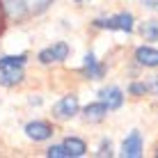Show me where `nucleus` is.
I'll use <instances>...</instances> for the list:
<instances>
[{"mask_svg": "<svg viewBox=\"0 0 158 158\" xmlns=\"http://www.w3.org/2000/svg\"><path fill=\"white\" fill-rule=\"evenodd\" d=\"M28 55H5L0 57V85L14 87L23 80V67Z\"/></svg>", "mask_w": 158, "mask_h": 158, "instance_id": "nucleus-1", "label": "nucleus"}, {"mask_svg": "<svg viewBox=\"0 0 158 158\" xmlns=\"http://www.w3.org/2000/svg\"><path fill=\"white\" fill-rule=\"evenodd\" d=\"M94 25H96V28H108V30L131 32V30H133V16H131V14H117V16H110V19H96Z\"/></svg>", "mask_w": 158, "mask_h": 158, "instance_id": "nucleus-2", "label": "nucleus"}, {"mask_svg": "<svg viewBox=\"0 0 158 158\" xmlns=\"http://www.w3.org/2000/svg\"><path fill=\"white\" fill-rule=\"evenodd\" d=\"M80 103H78V96L69 94V96H62L55 106H53V117L57 119H71L76 112H78Z\"/></svg>", "mask_w": 158, "mask_h": 158, "instance_id": "nucleus-3", "label": "nucleus"}, {"mask_svg": "<svg viewBox=\"0 0 158 158\" xmlns=\"http://www.w3.org/2000/svg\"><path fill=\"white\" fill-rule=\"evenodd\" d=\"M69 55V46L64 41H57L53 44V46L44 48V51L39 53V62L41 64H51V62H62V60H67Z\"/></svg>", "mask_w": 158, "mask_h": 158, "instance_id": "nucleus-4", "label": "nucleus"}, {"mask_svg": "<svg viewBox=\"0 0 158 158\" xmlns=\"http://www.w3.org/2000/svg\"><path fill=\"white\" fill-rule=\"evenodd\" d=\"M25 135H28L30 140H35V142H44V140H48L53 135V128L48 122H30L28 126H25Z\"/></svg>", "mask_w": 158, "mask_h": 158, "instance_id": "nucleus-5", "label": "nucleus"}, {"mask_svg": "<svg viewBox=\"0 0 158 158\" xmlns=\"http://www.w3.org/2000/svg\"><path fill=\"white\" fill-rule=\"evenodd\" d=\"M122 156H124V158H138V156H142V138H140L138 131H133V133L124 140V144H122Z\"/></svg>", "mask_w": 158, "mask_h": 158, "instance_id": "nucleus-6", "label": "nucleus"}, {"mask_svg": "<svg viewBox=\"0 0 158 158\" xmlns=\"http://www.w3.org/2000/svg\"><path fill=\"white\" fill-rule=\"evenodd\" d=\"M135 60L142 67H158V51L151 46H140L135 51Z\"/></svg>", "mask_w": 158, "mask_h": 158, "instance_id": "nucleus-7", "label": "nucleus"}, {"mask_svg": "<svg viewBox=\"0 0 158 158\" xmlns=\"http://www.w3.org/2000/svg\"><path fill=\"white\" fill-rule=\"evenodd\" d=\"M101 101L106 103L108 110H117L122 106L124 96H122V89L119 87H108V89H101Z\"/></svg>", "mask_w": 158, "mask_h": 158, "instance_id": "nucleus-8", "label": "nucleus"}, {"mask_svg": "<svg viewBox=\"0 0 158 158\" xmlns=\"http://www.w3.org/2000/svg\"><path fill=\"white\" fill-rule=\"evenodd\" d=\"M0 5H2V12L7 14L12 21H21L25 16L23 0H0Z\"/></svg>", "mask_w": 158, "mask_h": 158, "instance_id": "nucleus-9", "label": "nucleus"}, {"mask_svg": "<svg viewBox=\"0 0 158 158\" xmlns=\"http://www.w3.org/2000/svg\"><path fill=\"white\" fill-rule=\"evenodd\" d=\"M83 115L87 122H92V124H96V122H103L108 115V108H106V103L99 101V103H89V106L83 110Z\"/></svg>", "mask_w": 158, "mask_h": 158, "instance_id": "nucleus-10", "label": "nucleus"}, {"mask_svg": "<svg viewBox=\"0 0 158 158\" xmlns=\"http://www.w3.org/2000/svg\"><path fill=\"white\" fill-rule=\"evenodd\" d=\"M64 149H67V154H69V158H80V156H85V151H87V144L83 142L80 138H67L64 140Z\"/></svg>", "mask_w": 158, "mask_h": 158, "instance_id": "nucleus-11", "label": "nucleus"}, {"mask_svg": "<svg viewBox=\"0 0 158 158\" xmlns=\"http://www.w3.org/2000/svg\"><path fill=\"white\" fill-rule=\"evenodd\" d=\"M83 73H85V76H89V78H101V76H103V67H101L99 62H96V57L92 55V53H87V55H85Z\"/></svg>", "mask_w": 158, "mask_h": 158, "instance_id": "nucleus-12", "label": "nucleus"}, {"mask_svg": "<svg viewBox=\"0 0 158 158\" xmlns=\"http://www.w3.org/2000/svg\"><path fill=\"white\" fill-rule=\"evenodd\" d=\"M51 2L53 0H23V7H25V14H41Z\"/></svg>", "mask_w": 158, "mask_h": 158, "instance_id": "nucleus-13", "label": "nucleus"}, {"mask_svg": "<svg viewBox=\"0 0 158 158\" xmlns=\"http://www.w3.org/2000/svg\"><path fill=\"white\" fill-rule=\"evenodd\" d=\"M140 32L147 41H158V21H144Z\"/></svg>", "mask_w": 158, "mask_h": 158, "instance_id": "nucleus-14", "label": "nucleus"}, {"mask_svg": "<svg viewBox=\"0 0 158 158\" xmlns=\"http://www.w3.org/2000/svg\"><path fill=\"white\" fill-rule=\"evenodd\" d=\"M46 156L48 158H69V154H67V149H64L62 144H53V147H48L46 149Z\"/></svg>", "mask_w": 158, "mask_h": 158, "instance_id": "nucleus-15", "label": "nucleus"}, {"mask_svg": "<svg viewBox=\"0 0 158 158\" xmlns=\"http://www.w3.org/2000/svg\"><path fill=\"white\" fill-rule=\"evenodd\" d=\"M96 156H101V158H103V156H112V144H110V142H103L101 149L96 151Z\"/></svg>", "mask_w": 158, "mask_h": 158, "instance_id": "nucleus-16", "label": "nucleus"}, {"mask_svg": "<svg viewBox=\"0 0 158 158\" xmlns=\"http://www.w3.org/2000/svg\"><path fill=\"white\" fill-rule=\"evenodd\" d=\"M149 89L147 85H140V83H133L131 85V94H144V92Z\"/></svg>", "mask_w": 158, "mask_h": 158, "instance_id": "nucleus-17", "label": "nucleus"}, {"mask_svg": "<svg viewBox=\"0 0 158 158\" xmlns=\"http://www.w3.org/2000/svg\"><path fill=\"white\" fill-rule=\"evenodd\" d=\"M142 2V7L151 9V12H158V0H140Z\"/></svg>", "mask_w": 158, "mask_h": 158, "instance_id": "nucleus-18", "label": "nucleus"}, {"mask_svg": "<svg viewBox=\"0 0 158 158\" xmlns=\"http://www.w3.org/2000/svg\"><path fill=\"white\" fill-rule=\"evenodd\" d=\"M151 89L158 94V76H154V83H151Z\"/></svg>", "mask_w": 158, "mask_h": 158, "instance_id": "nucleus-19", "label": "nucleus"}, {"mask_svg": "<svg viewBox=\"0 0 158 158\" xmlns=\"http://www.w3.org/2000/svg\"><path fill=\"white\" fill-rule=\"evenodd\" d=\"M0 30H2V5H0Z\"/></svg>", "mask_w": 158, "mask_h": 158, "instance_id": "nucleus-20", "label": "nucleus"}, {"mask_svg": "<svg viewBox=\"0 0 158 158\" xmlns=\"http://www.w3.org/2000/svg\"><path fill=\"white\" fill-rule=\"evenodd\" d=\"M76 2H78V5H80V2H87V0H76Z\"/></svg>", "mask_w": 158, "mask_h": 158, "instance_id": "nucleus-21", "label": "nucleus"}, {"mask_svg": "<svg viewBox=\"0 0 158 158\" xmlns=\"http://www.w3.org/2000/svg\"><path fill=\"white\" fill-rule=\"evenodd\" d=\"M156 156H158V151H156Z\"/></svg>", "mask_w": 158, "mask_h": 158, "instance_id": "nucleus-22", "label": "nucleus"}]
</instances>
